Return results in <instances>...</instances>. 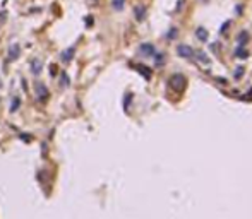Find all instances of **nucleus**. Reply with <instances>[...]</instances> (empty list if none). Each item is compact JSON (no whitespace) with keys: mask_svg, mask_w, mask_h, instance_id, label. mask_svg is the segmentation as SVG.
<instances>
[{"mask_svg":"<svg viewBox=\"0 0 252 219\" xmlns=\"http://www.w3.org/2000/svg\"><path fill=\"white\" fill-rule=\"evenodd\" d=\"M34 89H36V96H38V99H40V101H45L48 96H50L47 86H43L41 82H36V84H34Z\"/></svg>","mask_w":252,"mask_h":219,"instance_id":"nucleus-1","label":"nucleus"},{"mask_svg":"<svg viewBox=\"0 0 252 219\" xmlns=\"http://www.w3.org/2000/svg\"><path fill=\"white\" fill-rule=\"evenodd\" d=\"M177 53H178V57H182V58H192V57H194V50H192L191 46H187V45H178Z\"/></svg>","mask_w":252,"mask_h":219,"instance_id":"nucleus-2","label":"nucleus"},{"mask_svg":"<svg viewBox=\"0 0 252 219\" xmlns=\"http://www.w3.org/2000/svg\"><path fill=\"white\" fill-rule=\"evenodd\" d=\"M170 82H171V86H173L175 89L182 91V89H184V86H185V77H184L182 74H175V75L170 79Z\"/></svg>","mask_w":252,"mask_h":219,"instance_id":"nucleus-3","label":"nucleus"},{"mask_svg":"<svg viewBox=\"0 0 252 219\" xmlns=\"http://www.w3.org/2000/svg\"><path fill=\"white\" fill-rule=\"evenodd\" d=\"M29 68H31V72L34 75H40L41 70H43V62L40 58H33V60L29 62Z\"/></svg>","mask_w":252,"mask_h":219,"instance_id":"nucleus-4","label":"nucleus"},{"mask_svg":"<svg viewBox=\"0 0 252 219\" xmlns=\"http://www.w3.org/2000/svg\"><path fill=\"white\" fill-rule=\"evenodd\" d=\"M19 53H21V48L17 43H14L9 46V60H16V58H19Z\"/></svg>","mask_w":252,"mask_h":219,"instance_id":"nucleus-5","label":"nucleus"},{"mask_svg":"<svg viewBox=\"0 0 252 219\" xmlns=\"http://www.w3.org/2000/svg\"><path fill=\"white\" fill-rule=\"evenodd\" d=\"M139 51L141 53H146V55H154V46L151 45V43H143L141 46H139Z\"/></svg>","mask_w":252,"mask_h":219,"instance_id":"nucleus-6","label":"nucleus"},{"mask_svg":"<svg viewBox=\"0 0 252 219\" xmlns=\"http://www.w3.org/2000/svg\"><path fill=\"white\" fill-rule=\"evenodd\" d=\"M72 57H74V48H67V50L62 51V60L64 62H70Z\"/></svg>","mask_w":252,"mask_h":219,"instance_id":"nucleus-7","label":"nucleus"},{"mask_svg":"<svg viewBox=\"0 0 252 219\" xmlns=\"http://www.w3.org/2000/svg\"><path fill=\"white\" fill-rule=\"evenodd\" d=\"M134 14H136V19L137 21H143L144 15H146V9H144L143 5H137L136 9H134Z\"/></svg>","mask_w":252,"mask_h":219,"instance_id":"nucleus-8","label":"nucleus"},{"mask_svg":"<svg viewBox=\"0 0 252 219\" xmlns=\"http://www.w3.org/2000/svg\"><path fill=\"white\" fill-rule=\"evenodd\" d=\"M196 36H197L201 41H208V31H206L204 27H197V31H196Z\"/></svg>","mask_w":252,"mask_h":219,"instance_id":"nucleus-9","label":"nucleus"},{"mask_svg":"<svg viewBox=\"0 0 252 219\" xmlns=\"http://www.w3.org/2000/svg\"><path fill=\"white\" fill-rule=\"evenodd\" d=\"M69 84H70V81H69V75L65 74V72H62V75H60V86H62V87H67Z\"/></svg>","mask_w":252,"mask_h":219,"instance_id":"nucleus-10","label":"nucleus"},{"mask_svg":"<svg viewBox=\"0 0 252 219\" xmlns=\"http://www.w3.org/2000/svg\"><path fill=\"white\" fill-rule=\"evenodd\" d=\"M123 4H125V0H113V2H112L113 9H117V10H122V9H123Z\"/></svg>","mask_w":252,"mask_h":219,"instance_id":"nucleus-11","label":"nucleus"},{"mask_svg":"<svg viewBox=\"0 0 252 219\" xmlns=\"http://www.w3.org/2000/svg\"><path fill=\"white\" fill-rule=\"evenodd\" d=\"M235 57L237 58H247V51L245 50H242V46L237 48V51H235Z\"/></svg>","mask_w":252,"mask_h":219,"instance_id":"nucleus-12","label":"nucleus"},{"mask_svg":"<svg viewBox=\"0 0 252 219\" xmlns=\"http://www.w3.org/2000/svg\"><path fill=\"white\" fill-rule=\"evenodd\" d=\"M196 55H197V58H199V60H201V62H204V63H209V62H211L209 58H208V57H206V53H204V51H197Z\"/></svg>","mask_w":252,"mask_h":219,"instance_id":"nucleus-13","label":"nucleus"},{"mask_svg":"<svg viewBox=\"0 0 252 219\" xmlns=\"http://www.w3.org/2000/svg\"><path fill=\"white\" fill-rule=\"evenodd\" d=\"M137 68H139V72H141V74L146 75V79H149V77H151V72H149V68H148V67H143V65H139Z\"/></svg>","mask_w":252,"mask_h":219,"instance_id":"nucleus-14","label":"nucleus"},{"mask_svg":"<svg viewBox=\"0 0 252 219\" xmlns=\"http://www.w3.org/2000/svg\"><path fill=\"white\" fill-rule=\"evenodd\" d=\"M19 104H21V99H19V98H14L12 104H10V111H16V110L19 108Z\"/></svg>","mask_w":252,"mask_h":219,"instance_id":"nucleus-15","label":"nucleus"},{"mask_svg":"<svg viewBox=\"0 0 252 219\" xmlns=\"http://www.w3.org/2000/svg\"><path fill=\"white\" fill-rule=\"evenodd\" d=\"M21 139L24 142H31V135H27V134H21Z\"/></svg>","mask_w":252,"mask_h":219,"instance_id":"nucleus-16","label":"nucleus"},{"mask_svg":"<svg viewBox=\"0 0 252 219\" xmlns=\"http://www.w3.org/2000/svg\"><path fill=\"white\" fill-rule=\"evenodd\" d=\"M175 36H177V29L173 27V29H171L170 33H168V38H175Z\"/></svg>","mask_w":252,"mask_h":219,"instance_id":"nucleus-17","label":"nucleus"},{"mask_svg":"<svg viewBox=\"0 0 252 219\" xmlns=\"http://www.w3.org/2000/svg\"><path fill=\"white\" fill-rule=\"evenodd\" d=\"M230 26V22H225V24H223V26H221V29H219V33H225L226 31V27Z\"/></svg>","mask_w":252,"mask_h":219,"instance_id":"nucleus-18","label":"nucleus"},{"mask_svg":"<svg viewBox=\"0 0 252 219\" xmlns=\"http://www.w3.org/2000/svg\"><path fill=\"white\" fill-rule=\"evenodd\" d=\"M163 62V55L160 53V55H156V63H161Z\"/></svg>","mask_w":252,"mask_h":219,"instance_id":"nucleus-19","label":"nucleus"},{"mask_svg":"<svg viewBox=\"0 0 252 219\" xmlns=\"http://www.w3.org/2000/svg\"><path fill=\"white\" fill-rule=\"evenodd\" d=\"M240 74H244V68H237V72H235V77H240Z\"/></svg>","mask_w":252,"mask_h":219,"instance_id":"nucleus-20","label":"nucleus"},{"mask_svg":"<svg viewBox=\"0 0 252 219\" xmlns=\"http://www.w3.org/2000/svg\"><path fill=\"white\" fill-rule=\"evenodd\" d=\"M0 87H2V82H0Z\"/></svg>","mask_w":252,"mask_h":219,"instance_id":"nucleus-21","label":"nucleus"}]
</instances>
